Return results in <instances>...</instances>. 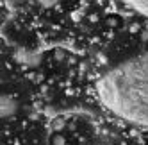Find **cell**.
I'll return each instance as SVG.
<instances>
[{
    "mask_svg": "<svg viewBox=\"0 0 148 145\" xmlns=\"http://www.w3.org/2000/svg\"><path fill=\"white\" fill-rule=\"evenodd\" d=\"M18 111V102L14 97L11 95H2V100H0V113H2V118H13Z\"/></svg>",
    "mask_w": 148,
    "mask_h": 145,
    "instance_id": "obj_2",
    "label": "cell"
},
{
    "mask_svg": "<svg viewBox=\"0 0 148 145\" xmlns=\"http://www.w3.org/2000/svg\"><path fill=\"white\" fill-rule=\"evenodd\" d=\"M121 6H125L129 11L148 18V0H118Z\"/></svg>",
    "mask_w": 148,
    "mask_h": 145,
    "instance_id": "obj_3",
    "label": "cell"
},
{
    "mask_svg": "<svg viewBox=\"0 0 148 145\" xmlns=\"http://www.w3.org/2000/svg\"><path fill=\"white\" fill-rule=\"evenodd\" d=\"M97 95L114 118L148 129V52L109 66L97 81Z\"/></svg>",
    "mask_w": 148,
    "mask_h": 145,
    "instance_id": "obj_1",
    "label": "cell"
},
{
    "mask_svg": "<svg viewBox=\"0 0 148 145\" xmlns=\"http://www.w3.org/2000/svg\"><path fill=\"white\" fill-rule=\"evenodd\" d=\"M36 2L39 6H43V7H54V6H57L61 2V0H36Z\"/></svg>",
    "mask_w": 148,
    "mask_h": 145,
    "instance_id": "obj_4",
    "label": "cell"
}]
</instances>
